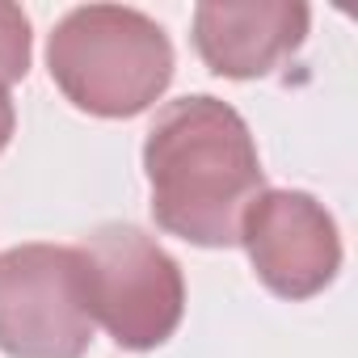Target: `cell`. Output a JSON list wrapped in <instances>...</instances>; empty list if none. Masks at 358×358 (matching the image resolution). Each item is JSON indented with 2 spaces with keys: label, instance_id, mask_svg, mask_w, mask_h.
<instances>
[{
  "label": "cell",
  "instance_id": "6da1fadb",
  "mask_svg": "<svg viewBox=\"0 0 358 358\" xmlns=\"http://www.w3.org/2000/svg\"><path fill=\"white\" fill-rule=\"evenodd\" d=\"M143 173L156 224L199 249L236 245L249 203L266 190L249 122L211 93L177 97L156 114Z\"/></svg>",
  "mask_w": 358,
  "mask_h": 358
},
{
  "label": "cell",
  "instance_id": "7a4b0ae2",
  "mask_svg": "<svg viewBox=\"0 0 358 358\" xmlns=\"http://www.w3.org/2000/svg\"><path fill=\"white\" fill-rule=\"evenodd\" d=\"M55 89L93 118H135L173 80V43L139 9L80 5L47 43Z\"/></svg>",
  "mask_w": 358,
  "mask_h": 358
},
{
  "label": "cell",
  "instance_id": "3957f363",
  "mask_svg": "<svg viewBox=\"0 0 358 358\" xmlns=\"http://www.w3.org/2000/svg\"><path fill=\"white\" fill-rule=\"evenodd\" d=\"M85 291L93 324H101L122 350L164 345L186 312V278L143 228L101 224L80 245Z\"/></svg>",
  "mask_w": 358,
  "mask_h": 358
},
{
  "label": "cell",
  "instance_id": "277c9868",
  "mask_svg": "<svg viewBox=\"0 0 358 358\" xmlns=\"http://www.w3.org/2000/svg\"><path fill=\"white\" fill-rule=\"evenodd\" d=\"M93 312L80 253L17 245L0 253V350L9 358H85Z\"/></svg>",
  "mask_w": 358,
  "mask_h": 358
},
{
  "label": "cell",
  "instance_id": "5b68a950",
  "mask_svg": "<svg viewBox=\"0 0 358 358\" xmlns=\"http://www.w3.org/2000/svg\"><path fill=\"white\" fill-rule=\"evenodd\" d=\"M253 274L278 299H312L341 270V236L324 203L303 190H262L245 220L241 236Z\"/></svg>",
  "mask_w": 358,
  "mask_h": 358
},
{
  "label": "cell",
  "instance_id": "8992f818",
  "mask_svg": "<svg viewBox=\"0 0 358 358\" xmlns=\"http://www.w3.org/2000/svg\"><path fill=\"white\" fill-rule=\"evenodd\" d=\"M312 9L295 0H207L194 9V51L228 80H257L295 55L308 38Z\"/></svg>",
  "mask_w": 358,
  "mask_h": 358
},
{
  "label": "cell",
  "instance_id": "52a82bcc",
  "mask_svg": "<svg viewBox=\"0 0 358 358\" xmlns=\"http://www.w3.org/2000/svg\"><path fill=\"white\" fill-rule=\"evenodd\" d=\"M30 59H34V34H30V17L0 0V85H17L26 80L30 72Z\"/></svg>",
  "mask_w": 358,
  "mask_h": 358
},
{
  "label": "cell",
  "instance_id": "ba28073f",
  "mask_svg": "<svg viewBox=\"0 0 358 358\" xmlns=\"http://www.w3.org/2000/svg\"><path fill=\"white\" fill-rule=\"evenodd\" d=\"M13 127H17V114H13V101H9V89L0 85V152L9 148L13 139Z\"/></svg>",
  "mask_w": 358,
  "mask_h": 358
}]
</instances>
